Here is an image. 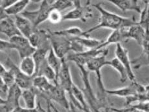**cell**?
Returning a JSON list of instances; mask_svg holds the SVG:
<instances>
[{
	"label": "cell",
	"instance_id": "obj_2",
	"mask_svg": "<svg viewBox=\"0 0 149 112\" xmlns=\"http://www.w3.org/2000/svg\"><path fill=\"white\" fill-rule=\"evenodd\" d=\"M109 54V49L105 48L104 51L96 57L89 60L85 64V68L89 72H94L96 76V81L97 88L99 89V96L97 98L100 100L104 104L110 106L109 103L107 100L106 95V88L104 86V84L101 75V69L103 66H106L107 56Z\"/></svg>",
	"mask_w": 149,
	"mask_h": 112
},
{
	"label": "cell",
	"instance_id": "obj_13",
	"mask_svg": "<svg viewBox=\"0 0 149 112\" xmlns=\"http://www.w3.org/2000/svg\"><path fill=\"white\" fill-rule=\"evenodd\" d=\"M121 30L123 32L125 41L135 40L140 46H141L145 37L148 36V31H146L138 23Z\"/></svg>",
	"mask_w": 149,
	"mask_h": 112
},
{
	"label": "cell",
	"instance_id": "obj_24",
	"mask_svg": "<svg viewBox=\"0 0 149 112\" xmlns=\"http://www.w3.org/2000/svg\"><path fill=\"white\" fill-rule=\"evenodd\" d=\"M21 72L30 77H34L36 73V64L32 56L22 59L18 66Z\"/></svg>",
	"mask_w": 149,
	"mask_h": 112
},
{
	"label": "cell",
	"instance_id": "obj_33",
	"mask_svg": "<svg viewBox=\"0 0 149 112\" xmlns=\"http://www.w3.org/2000/svg\"><path fill=\"white\" fill-rule=\"evenodd\" d=\"M74 6L73 1L69 0H54L52 4V8L59 11H63Z\"/></svg>",
	"mask_w": 149,
	"mask_h": 112
},
{
	"label": "cell",
	"instance_id": "obj_25",
	"mask_svg": "<svg viewBox=\"0 0 149 112\" xmlns=\"http://www.w3.org/2000/svg\"><path fill=\"white\" fill-rule=\"evenodd\" d=\"M125 41L123 37V34L121 30H113L112 33L109 35L107 39L101 43V45L97 46L96 50L105 48L107 46L112 45V44H118L121 43V41Z\"/></svg>",
	"mask_w": 149,
	"mask_h": 112
},
{
	"label": "cell",
	"instance_id": "obj_38",
	"mask_svg": "<svg viewBox=\"0 0 149 112\" xmlns=\"http://www.w3.org/2000/svg\"><path fill=\"white\" fill-rule=\"evenodd\" d=\"M111 110L112 112H141L136 108L132 107V106H125L123 108L118 109L114 107H111Z\"/></svg>",
	"mask_w": 149,
	"mask_h": 112
},
{
	"label": "cell",
	"instance_id": "obj_7",
	"mask_svg": "<svg viewBox=\"0 0 149 112\" xmlns=\"http://www.w3.org/2000/svg\"><path fill=\"white\" fill-rule=\"evenodd\" d=\"M49 42L56 55L62 59L70 51V41L67 37L57 36L50 30Z\"/></svg>",
	"mask_w": 149,
	"mask_h": 112
},
{
	"label": "cell",
	"instance_id": "obj_14",
	"mask_svg": "<svg viewBox=\"0 0 149 112\" xmlns=\"http://www.w3.org/2000/svg\"><path fill=\"white\" fill-rule=\"evenodd\" d=\"M22 90L15 83L8 88L5 99V104L3 106L5 112H11L14 109L20 106L19 100L22 97Z\"/></svg>",
	"mask_w": 149,
	"mask_h": 112
},
{
	"label": "cell",
	"instance_id": "obj_43",
	"mask_svg": "<svg viewBox=\"0 0 149 112\" xmlns=\"http://www.w3.org/2000/svg\"><path fill=\"white\" fill-rule=\"evenodd\" d=\"M11 112H32V110H29V109H27L26 108H22L21 106H19L16 108V109H14L13 111H12Z\"/></svg>",
	"mask_w": 149,
	"mask_h": 112
},
{
	"label": "cell",
	"instance_id": "obj_18",
	"mask_svg": "<svg viewBox=\"0 0 149 112\" xmlns=\"http://www.w3.org/2000/svg\"><path fill=\"white\" fill-rule=\"evenodd\" d=\"M107 1L123 12L132 10L140 14L142 10L138 0H108Z\"/></svg>",
	"mask_w": 149,
	"mask_h": 112
},
{
	"label": "cell",
	"instance_id": "obj_6",
	"mask_svg": "<svg viewBox=\"0 0 149 112\" xmlns=\"http://www.w3.org/2000/svg\"><path fill=\"white\" fill-rule=\"evenodd\" d=\"M148 84H147V86H144V85L137 82L136 81H131V83L129 86L118 88V89H106L105 92L106 94H109V95L123 97V98L125 99L127 97L136 95V94L148 93Z\"/></svg>",
	"mask_w": 149,
	"mask_h": 112
},
{
	"label": "cell",
	"instance_id": "obj_48",
	"mask_svg": "<svg viewBox=\"0 0 149 112\" xmlns=\"http://www.w3.org/2000/svg\"><path fill=\"white\" fill-rule=\"evenodd\" d=\"M47 101V112H52V110L49 104V102L48 100H46Z\"/></svg>",
	"mask_w": 149,
	"mask_h": 112
},
{
	"label": "cell",
	"instance_id": "obj_28",
	"mask_svg": "<svg viewBox=\"0 0 149 112\" xmlns=\"http://www.w3.org/2000/svg\"><path fill=\"white\" fill-rule=\"evenodd\" d=\"M73 38H74L84 48L86 51L90 50L92 49H96L103 42L101 40L94 39V38H91L90 36H83Z\"/></svg>",
	"mask_w": 149,
	"mask_h": 112
},
{
	"label": "cell",
	"instance_id": "obj_42",
	"mask_svg": "<svg viewBox=\"0 0 149 112\" xmlns=\"http://www.w3.org/2000/svg\"><path fill=\"white\" fill-rule=\"evenodd\" d=\"M68 112H83L81 110H80L79 109L76 107L72 102L69 101V109L68 110Z\"/></svg>",
	"mask_w": 149,
	"mask_h": 112
},
{
	"label": "cell",
	"instance_id": "obj_26",
	"mask_svg": "<svg viewBox=\"0 0 149 112\" xmlns=\"http://www.w3.org/2000/svg\"><path fill=\"white\" fill-rule=\"evenodd\" d=\"M29 0H16L14 4L10 7H8L5 10L6 14L8 16H18L25 11L26 7L30 3Z\"/></svg>",
	"mask_w": 149,
	"mask_h": 112
},
{
	"label": "cell",
	"instance_id": "obj_8",
	"mask_svg": "<svg viewBox=\"0 0 149 112\" xmlns=\"http://www.w3.org/2000/svg\"><path fill=\"white\" fill-rule=\"evenodd\" d=\"M40 95L45 100L49 99L57 102L67 111L69 109V101L67 99L66 92L59 86L58 82L53 83L52 87L47 92L40 94Z\"/></svg>",
	"mask_w": 149,
	"mask_h": 112
},
{
	"label": "cell",
	"instance_id": "obj_29",
	"mask_svg": "<svg viewBox=\"0 0 149 112\" xmlns=\"http://www.w3.org/2000/svg\"><path fill=\"white\" fill-rule=\"evenodd\" d=\"M54 34L57 35V36L65 37L67 38H73V37H87L84 34V31H83L81 28L77 26H73L63 30L52 32Z\"/></svg>",
	"mask_w": 149,
	"mask_h": 112
},
{
	"label": "cell",
	"instance_id": "obj_19",
	"mask_svg": "<svg viewBox=\"0 0 149 112\" xmlns=\"http://www.w3.org/2000/svg\"><path fill=\"white\" fill-rule=\"evenodd\" d=\"M14 21L20 34L27 39L36 30L30 21L21 15L15 17Z\"/></svg>",
	"mask_w": 149,
	"mask_h": 112
},
{
	"label": "cell",
	"instance_id": "obj_34",
	"mask_svg": "<svg viewBox=\"0 0 149 112\" xmlns=\"http://www.w3.org/2000/svg\"><path fill=\"white\" fill-rule=\"evenodd\" d=\"M47 20L52 23V24H58L63 21V15L60 11L54 8H52L49 12Z\"/></svg>",
	"mask_w": 149,
	"mask_h": 112
},
{
	"label": "cell",
	"instance_id": "obj_37",
	"mask_svg": "<svg viewBox=\"0 0 149 112\" xmlns=\"http://www.w3.org/2000/svg\"><path fill=\"white\" fill-rule=\"evenodd\" d=\"M14 50V48L9 41L0 39V51L5 52L6 50Z\"/></svg>",
	"mask_w": 149,
	"mask_h": 112
},
{
	"label": "cell",
	"instance_id": "obj_44",
	"mask_svg": "<svg viewBox=\"0 0 149 112\" xmlns=\"http://www.w3.org/2000/svg\"><path fill=\"white\" fill-rule=\"evenodd\" d=\"M9 17V16H8L7 14H6L5 9H3V8L0 7V21L7 18V17Z\"/></svg>",
	"mask_w": 149,
	"mask_h": 112
},
{
	"label": "cell",
	"instance_id": "obj_1",
	"mask_svg": "<svg viewBox=\"0 0 149 112\" xmlns=\"http://www.w3.org/2000/svg\"><path fill=\"white\" fill-rule=\"evenodd\" d=\"M93 7L99 11L100 14V21L96 25L84 31V34L87 36H89V34L100 28H109L113 31L130 27V26L138 23L135 16L125 17L119 16L117 14L105 9L101 3L94 4Z\"/></svg>",
	"mask_w": 149,
	"mask_h": 112
},
{
	"label": "cell",
	"instance_id": "obj_16",
	"mask_svg": "<svg viewBox=\"0 0 149 112\" xmlns=\"http://www.w3.org/2000/svg\"><path fill=\"white\" fill-rule=\"evenodd\" d=\"M50 30H38L36 29L28 38L30 43L34 48L38 49L42 47H50V46H45L46 44L48 45L49 41Z\"/></svg>",
	"mask_w": 149,
	"mask_h": 112
},
{
	"label": "cell",
	"instance_id": "obj_5",
	"mask_svg": "<svg viewBox=\"0 0 149 112\" xmlns=\"http://www.w3.org/2000/svg\"><path fill=\"white\" fill-rule=\"evenodd\" d=\"M81 1H73L74 9L68 12L63 16V21L80 20L82 22L87 21L94 17L93 10L90 4V1H86V4L83 5Z\"/></svg>",
	"mask_w": 149,
	"mask_h": 112
},
{
	"label": "cell",
	"instance_id": "obj_47",
	"mask_svg": "<svg viewBox=\"0 0 149 112\" xmlns=\"http://www.w3.org/2000/svg\"><path fill=\"white\" fill-rule=\"evenodd\" d=\"M46 100H48V101H49V104H50V107H51L52 111H54V112H60V111H59L58 110L57 108H56V107L54 105V104H53L52 102L51 101H50V100H49V99H46Z\"/></svg>",
	"mask_w": 149,
	"mask_h": 112
},
{
	"label": "cell",
	"instance_id": "obj_4",
	"mask_svg": "<svg viewBox=\"0 0 149 112\" xmlns=\"http://www.w3.org/2000/svg\"><path fill=\"white\" fill-rule=\"evenodd\" d=\"M54 0L49 1L45 0L41 1V4L38 9L35 10H25L20 14L21 16L25 17L30 21L35 29H37L38 26L41 23L47 20V17L49 12L52 8V4Z\"/></svg>",
	"mask_w": 149,
	"mask_h": 112
},
{
	"label": "cell",
	"instance_id": "obj_23",
	"mask_svg": "<svg viewBox=\"0 0 149 112\" xmlns=\"http://www.w3.org/2000/svg\"><path fill=\"white\" fill-rule=\"evenodd\" d=\"M53 83L42 76H35L33 77V88L38 92V95L47 92L52 87Z\"/></svg>",
	"mask_w": 149,
	"mask_h": 112
},
{
	"label": "cell",
	"instance_id": "obj_17",
	"mask_svg": "<svg viewBox=\"0 0 149 112\" xmlns=\"http://www.w3.org/2000/svg\"><path fill=\"white\" fill-rule=\"evenodd\" d=\"M142 52L138 57L131 61V66H134L135 69H139L143 66H148V47L149 38L147 36L141 46Z\"/></svg>",
	"mask_w": 149,
	"mask_h": 112
},
{
	"label": "cell",
	"instance_id": "obj_30",
	"mask_svg": "<svg viewBox=\"0 0 149 112\" xmlns=\"http://www.w3.org/2000/svg\"><path fill=\"white\" fill-rule=\"evenodd\" d=\"M46 61L49 66L55 72L58 78V73L61 66L62 60L56 55L51 47H50L48 53H47Z\"/></svg>",
	"mask_w": 149,
	"mask_h": 112
},
{
	"label": "cell",
	"instance_id": "obj_46",
	"mask_svg": "<svg viewBox=\"0 0 149 112\" xmlns=\"http://www.w3.org/2000/svg\"><path fill=\"white\" fill-rule=\"evenodd\" d=\"M111 107H103L100 108L99 110H98L97 112H112L111 110Z\"/></svg>",
	"mask_w": 149,
	"mask_h": 112
},
{
	"label": "cell",
	"instance_id": "obj_21",
	"mask_svg": "<svg viewBox=\"0 0 149 112\" xmlns=\"http://www.w3.org/2000/svg\"><path fill=\"white\" fill-rule=\"evenodd\" d=\"M38 95L37 90L32 87L30 89L23 90L22 91V97L25 102V108L32 110L36 106V97Z\"/></svg>",
	"mask_w": 149,
	"mask_h": 112
},
{
	"label": "cell",
	"instance_id": "obj_3",
	"mask_svg": "<svg viewBox=\"0 0 149 112\" xmlns=\"http://www.w3.org/2000/svg\"><path fill=\"white\" fill-rule=\"evenodd\" d=\"M77 66L79 70L80 75H81L83 86H84L81 90L91 111L97 112L100 108L103 107H111L104 104L97 98V95H95L91 86L90 78H89L90 72L87 70L85 66L77 65Z\"/></svg>",
	"mask_w": 149,
	"mask_h": 112
},
{
	"label": "cell",
	"instance_id": "obj_27",
	"mask_svg": "<svg viewBox=\"0 0 149 112\" xmlns=\"http://www.w3.org/2000/svg\"><path fill=\"white\" fill-rule=\"evenodd\" d=\"M106 66H111L119 73L120 79L121 82H124L128 79L126 70L117 58L114 57L111 60H107L106 62Z\"/></svg>",
	"mask_w": 149,
	"mask_h": 112
},
{
	"label": "cell",
	"instance_id": "obj_15",
	"mask_svg": "<svg viewBox=\"0 0 149 112\" xmlns=\"http://www.w3.org/2000/svg\"><path fill=\"white\" fill-rule=\"evenodd\" d=\"M61 60V66L58 75L57 82L68 93L70 92L74 82L72 81L70 66H68L67 62L64 59H62Z\"/></svg>",
	"mask_w": 149,
	"mask_h": 112
},
{
	"label": "cell",
	"instance_id": "obj_40",
	"mask_svg": "<svg viewBox=\"0 0 149 112\" xmlns=\"http://www.w3.org/2000/svg\"><path fill=\"white\" fill-rule=\"evenodd\" d=\"M8 90V88L5 84L3 79L1 77H0V92L7 93Z\"/></svg>",
	"mask_w": 149,
	"mask_h": 112
},
{
	"label": "cell",
	"instance_id": "obj_39",
	"mask_svg": "<svg viewBox=\"0 0 149 112\" xmlns=\"http://www.w3.org/2000/svg\"><path fill=\"white\" fill-rule=\"evenodd\" d=\"M16 1V0H0V7L5 10L14 4Z\"/></svg>",
	"mask_w": 149,
	"mask_h": 112
},
{
	"label": "cell",
	"instance_id": "obj_22",
	"mask_svg": "<svg viewBox=\"0 0 149 112\" xmlns=\"http://www.w3.org/2000/svg\"><path fill=\"white\" fill-rule=\"evenodd\" d=\"M35 76L44 77L49 81H52L54 84L57 82V75H56L55 72L47 64L46 60L36 70L34 75V77Z\"/></svg>",
	"mask_w": 149,
	"mask_h": 112
},
{
	"label": "cell",
	"instance_id": "obj_36",
	"mask_svg": "<svg viewBox=\"0 0 149 112\" xmlns=\"http://www.w3.org/2000/svg\"><path fill=\"white\" fill-rule=\"evenodd\" d=\"M130 106H132V107L136 108V110H138L141 112H149L148 101L140 102Z\"/></svg>",
	"mask_w": 149,
	"mask_h": 112
},
{
	"label": "cell",
	"instance_id": "obj_32",
	"mask_svg": "<svg viewBox=\"0 0 149 112\" xmlns=\"http://www.w3.org/2000/svg\"><path fill=\"white\" fill-rule=\"evenodd\" d=\"M145 3L143 9L141 10L140 13L139 21L138 23L146 31H148V24H149V2L148 1H144Z\"/></svg>",
	"mask_w": 149,
	"mask_h": 112
},
{
	"label": "cell",
	"instance_id": "obj_31",
	"mask_svg": "<svg viewBox=\"0 0 149 112\" xmlns=\"http://www.w3.org/2000/svg\"><path fill=\"white\" fill-rule=\"evenodd\" d=\"M50 47H42V48H38L32 54V57L33 58L36 64V72L39 68V67L43 64V62L46 60L47 53H48Z\"/></svg>",
	"mask_w": 149,
	"mask_h": 112
},
{
	"label": "cell",
	"instance_id": "obj_45",
	"mask_svg": "<svg viewBox=\"0 0 149 112\" xmlns=\"http://www.w3.org/2000/svg\"><path fill=\"white\" fill-rule=\"evenodd\" d=\"M7 69H6V68L4 66V65H3L1 63H0V77H2L3 75L5 72L7 71Z\"/></svg>",
	"mask_w": 149,
	"mask_h": 112
},
{
	"label": "cell",
	"instance_id": "obj_12",
	"mask_svg": "<svg viewBox=\"0 0 149 112\" xmlns=\"http://www.w3.org/2000/svg\"><path fill=\"white\" fill-rule=\"evenodd\" d=\"M104 50H105V48L100 50L92 49L81 53L72 52V54H68L66 55V57L64 58V59L67 62L72 61L76 63V65L85 66L86 63L89 60L101 54L104 51Z\"/></svg>",
	"mask_w": 149,
	"mask_h": 112
},
{
	"label": "cell",
	"instance_id": "obj_9",
	"mask_svg": "<svg viewBox=\"0 0 149 112\" xmlns=\"http://www.w3.org/2000/svg\"><path fill=\"white\" fill-rule=\"evenodd\" d=\"M5 64L8 66V68L13 70L15 75V83L21 89L26 90L33 87V77L24 74L21 72L19 67L15 64L11 59L8 57L6 60Z\"/></svg>",
	"mask_w": 149,
	"mask_h": 112
},
{
	"label": "cell",
	"instance_id": "obj_20",
	"mask_svg": "<svg viewBox=\"0 0 149 112\" xmlns=\"http://www.w3.org/2000/svg\"><path fill=\"white\" fill-rule=\"evenodd\" d=\"M0 33L6 35L9 39L16 36H22L17 30L14 20L10 16L0 21Z\"/></svg>",
	"mask_w": 149,
	"mask_h": 112
},
{
	"label": "cell",
	"instance_id": "obj_41",
	"mask_svg": "<svg viewBox=\"0 0 149 112\" xmlns=\"http://www.w3.org/2000/svg\"><path fill=\"white\" fill-rule=\"evenodd\" d=\"M32 112H47V110H45L42 107V106L41 105L40 102H38L36 104L35 108L32 109Z\"/></svg>",
	"mask_w": 149,
	"mask_h": 112
},
{
	"label": "cell",
	"instance_id": "obj_49",
	"mask_svg": "<svg viewBox=\"0 0 149 112\" xmlns=\"http://www.w3.org/2000/svg\"><path fill=\"white\" fill-rule=\"evenodd\" d=\"M5 104V99H3L0 97V106H4Z\"/></svg>",
	"mask_w": 149,
	"mask_h": 112
},
{
	"label": "cell",
	"instance_id": "obj_11",
	"mask_svg": "<svg viewBox=\"0 0 149 112\" xmlns=\"http://www.w3.org/2000/svg\"><path fill=\"white\" fill-rule=\"evenodd\" d=\"M115 55L116 58L118 59L126 70L128 79H129L130 81H136L135 74L132 70V66H131V61L129 59V51L127 50V49L122 46L121 43L116 44Z\"/></svg>",
	"mask_w": 149,
	"mask_h": 112
},
{
	"label": "cell",
	"instance_id": "obj_10",
	"mask_svg": "<svg viewBox=\"0 0 149 112\" xmlns=\"http://www.w3.org/2000/svg\"><path fill=\"white\" fill-rule=\"evenodd\" d=\"M9 42L13 45L14 50H17L21 59L32 56L36 49L30 43L27 38L22 36H16L9 39Z\"/></svg>",
	"mask_w": 149,
	"mask_h": 112
},
{
	"label": "cell",
	"instance_id": "obj_35",
	"mask_svg": "<svg viewBox=\"0 0 149 112\" xmlns=\"http://www.w3.org/2000/svg\"><path fill=\"white\" fill-rule=\"evenodd\" d=\"M1 77L3 79L5 84L8 88L13 86L15 84V75L13 70L11 68H8Z\"/></svg>",
	"mask_w": 149,
	"mask_h": 112
}]
</instances>
